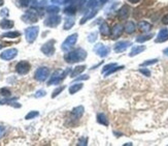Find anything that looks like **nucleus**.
<instances>
[{"mask_svg": "<svg viewBox=\"0 0 168 146\" xmlns=\"http://www.w3.org/2000/svg\"><path fill=\"white\" fill-rule=\"evenodd\" d=\"M87 57V52L84 49H76L74 51L68 52L64 56V59L67 63H76L79 61H84Z\"/></svg>", "mask_w": 168, "mask_h": 146, "instance_id": "obj_1", "label": "nucleus"}, {"mask_svg": "<svg viewBox=\"0 0 168 146\" xmlns=\"http://www.w3.org/2000/svg\"><path fill=\"white\" fill-rule=\"evenodd\" d=\"M69 72V70H56V72L54 73V74L52 75V77L50 78L49 82H47V85L49 86H51V85H57V84H60L62 81L64 80V78L66 77L67 73Z\"/></svg>", "mask_w": 168, "mask_h": 146, "instance_id": "obj_2", "label": "nucleus"}, {"mask_svg": "<svg viewBox=\"0 0 168 146\" xmlns=\"http://www.w3.org/2000/svg\"><path fill=\"white\" fill-rule=\"evenodd\" d=\"M76 41H77V33H73V34L69 35V36L63 42V44H62V46H61V49L63 50L64 52H69V50L76 44Z\"/></svg>", "mask_w": 168, "mask_h": 146, "instance_id": "obj_3", "label": "nucleus"}, {"mask_svg": "<svg viewBox=\"0 0 168 146\" xmlns=\"http://www.w3.org/2000/svg\"><path fill=\"white\" fill-rule=\"evenodd\" d=\"M39 32V28L37 26H31L28 27L26 30H25V35H26V39L27 42L32 44L35 39H36L37 35H38Z\"/></svg>", "mask_w": 168, "mask_h": 146, "instance_id": "obj_4", "label": "nucleus"}, {"mask_svg": "<svg viewBox=\"0 0 168 146\" xmlns=\"http://www.w3.org/2000/svg\"><path fill=\"white\" fill-rule=\"evenodd\" d=\"M94 52L96 53L98 56H100L101 58H104V57H106L107 55L109 54L110 52V48L105 46V45L101 44V42H99V44H96L94 47Z\"/></svg>", "mask_w": 168, "mask_h": 146, "instance_id": "obj_5", "label": "nucleus"}, {"mask_svg": "<svg viewBox=\"0 0 168 146\" xmlns=\"http://www.w3.org/2000/svg\"><path fill=\"white\" fill-rule=\"evenodd\" d=\"M49 75H50V70L46 66H42V67H39V69L35 72L34 78H35V80H37V81L44 82L47 80V78L49 77Z\"/></svg>", "mask_w": 168, "mask_h": 146, "instance_id": "obj_6", "label": "nucleus"}, {"mask_svg": "<svg viewBox=\"0 0 168 146\" xmlns=\"http://www.w3.org/2000/svg\"><path fill=\"white\" fill-rule=\"evenodd\" d=\"M40 50L44 55H47V56H53V55L55 54V41L54 39H51V41L47 42L46 44L40 48Z\"/></svg>", "mask_w": 168, "mask_h": 146, "instance_id": "obj_7", "label": "nucleus"}, {"mask_svg": "<svg viewBox=\"0 0 168 146\" xmlns=\"http://www.w3.org/2000/svg\"><path fill=\"white\" fill-rule=\"evenodd\" d=\"M30 69H31V65L26 60H22L18 62L16 65V72L20 75H26L27 73H29Z\"/></svg>", "mask_w": 168, "mask_h": 146, "instance_id": "obj_8", "label": "nucleus"}, {"mask_svg": "<svg viewBox=\"0 0 168 146\" xmlns=\"http://www.w3.org/2000/svg\"><path fill=\"white\" fill-rule=\"evenodd\" d=\"M22 20L26 23H35V22L38 21V16H37V12L34 9L27 12L26 14L22 16Z\"/></svg>", "mask_w": 168, "mask_h": 146, "instance_id": "obj_9", "label": "nucleus"}, {"mask_svg": "<svg viewBox=\"0 0 168 146\" xmlns=\"http://www.w3.org/2000/svg\"><path fill=\"white\" fill-rule=\"evenodd\" d=\"M18 55V50L17 49H7L5 51H3L0 54V58L5 60V61H9V60L14 59Z\"/></svg>", "mask_w": 168, "mask_h": 146, "instance_id": "obj_10", "label": "nucleus"}, {"mask_svg": "<svg viewBox=\"0 0 168 146\" xmlns=\"http://www.w3.org/2000/svg\"><path fill=\"white\" fill-rule=\"evenodd\" d=\"M60 22H61V17L53 15V16L47 18V20L44 21V25L47 27H56L60 24Z\"/></svg>", "mask_w": 168, "mask_h": 146, "instance_id": "obj_11", "label": "nucleus"}, {"mask_svg": "<svg viewBox=\"0 0 168 146\" xmlns=\"http://www.w3.org/2000/svg\"><path fill=\"white\" fill-rule=\"evenodd\" d=\"M131 46V42H128V41H123V42H118L114 47V50L116 53H121L124 52Z\"/></svg>", "mask_w": 168, "mask_h": 146, "instance_id": "obj_12", "label": "nucleus"}, {"mask_svg": "<svg viewBox=\"0 0 168 146\" xmlns=\"http://www.w3.org/2000/svg\"><path fill=\"white\" fill-rule=\"evenodd\" d=\"M123 30H124V27L122 26L121 24H116L114 25V27L111 28V31H110V35H111L112 39H118V37L121 36Z\"/></svg>", "mask_w": 168, "mask_h": 146, "instance_id": "obj_13", "label": "nucleus"}, {"mask_svg": "<svg viewBox=\"0 0 168 146\" xmlns=\"http://www.w3.org/2000/svg\"><path fill=\"white\" fill-rule=\"evenodd\" d=\"M168 41V29L164 28L161 29L159 31V33L157 35V39H155L156 42H166Z\"/></svg>", "mask_w": 168, "mask_h": 146, "instance_id": "obj_14", "label": "nucleus"}, {"mask_svg": "<svg viewBox=\"0 0 168 146\" xmlns=\"http://www.w3.org/2000/svg\"><path fill=\"white\" fill-rule=\"evenodd\" d=\"M129 14H130V7L128 5H123L121 8H120L119 11V19L120 20H126L128 17H129Z\"/></svg>", "mask_w": 168, "mask_h": 146, "instance_id": "obj_15", "label": "nucleus"}, {"mask_svg": "<svg viewBox=\"0 0 168 146\" xmlns=\"http://www.w3.org/2000/svg\"><path fill=\"white\" fill-rule=\"evenodd\" d=\"M82 114H84V107L82 106H79V107H76L71 111V118L77 120L82 117Z\"/></svg>", "mask_w": 168, "mask_h": 146, "instance_id": "obj_16", "label": "nucleus"}, {"mask_svg": "<svg viewBox=\"0 0 168 146\" xmlns=\"http://www.w3.org/2000/svg\"><path fill=\"white\" fill-rule=\"evenodd\" d=\"M97 12H98V11H97V9H92V11H90L89 12H88V14H86L84 17H82V19L81 20V22H79V23H81V24H85L87 21H89V20L93 19V18L96 16Z\"/></svg>", "mask_w": 168, "mask_h": 146, "instance_id": "obj_17", "label": "nucleus"}, {"mask_svg": "<svg viewBox=\"0 0 168 146\" xmlns=\"http://www.w3.org/2000/svg\"><path fill=\"white\" fill-rule=\"evenodd\" d=\"M14 21H11V20H8V19H3L1 20V22H0V28L2 29H11L14 27Z\"/></svg>", "mask_w": 168, "mask_h": 146, "instance_id": "obj_18", "label": "nucleus"}, {"mask_svg": "<svg viewBox=\"0 0 168 146\" xmlns=\"http://www.w3.org/2000/svg\"><path fill=\"white\" fill-rule=\"evenodd\" d=\"M138 28L142 32H147L152 29V25L147 21H140L138 23Z\"/></svg>", "mask_w": 168, "mask_h": 146, "instance_id": "obj_19", "label": "nucleus"}, {"mask_svg": "<svg viewBox=\"0 0 168 146\" xmlns=\"http://www.w3.org/2000/svg\"><path fill=\"white\" fill-rule=\"evenodd\" d=\"M110 31H111V29L109 28L108 24L106 22H103V23L100 25V32H101L102 35H104V36L110 35Z\"/></svg>", "mask_w": 168, "mask_h": 146, "instance_id": "obj_20", "label": "nucleus"}, {"mask_svg": "<svg viewBox=\"0 0 168 146\" xmlns=\"http://www.w3.org/2000/svg\"><path fill=\"white\" fill-rule=\"evenodd\" d=\"M85 70H86V65H79V66L74 67L73 70H72V72L70 73V77H71V78H74V77L79 76V75H81Z\"/></svg>", "mask_w": 168, "mask_h": 146, "instance_id": "obj_21", "label": "nucleus"}, {"mask_svg": "<svg viewBox=\"0 0 168 146\" xmlns=\"http://www.w3.org/2000/svg\"><path fill=\"white\" fill-rule=\"evenodd\" d=\"M145 50V46H136V47H133L131 50V52L129 53V56L130 57H133L135 55H138L140 54L141 52H144Z\"/></svg>", "mask_w": 168, "mask_h": 146, "instance_id": "obj_22", "label": "nucleus"}, {"mask_svg": "<svg viewBox=\"0 0 168 146\" xmlns=\"http://www.w3.org/2000/svg\"><path fill=\"white\" fill-rule=\"evenodd\" d=\"M124 29H125V31H126L127 33L131 34V33H133V32L135 31V29H136V26H135L134 22L129 21V22H127L126 25L124 26Z\"/></svg>", "mask_w": 168, "mask_h": 146, "instance_id": "obj_23", "label": "nucleus"}, {"mask_svg": "<svg viewBox=\"0 0 168 146\" xmlns=\"http://www.w3.org/2000/svg\"><path fill=\"white\" fill-rule=\"evenodd\" d=\"M97 121H98L100 124L105 125V127L108 125V119H107L106 115H105L104 113H99V114L97 115Z\"/></svg>", "mask_w": 168, "mask_h": 146, "instance_id": "obj_24", "label": "nucleus"}, {"mask_svg": "<svg viewBox=\"0 0 168 146\" xmlns=\"http://www.w3.org/2000/svg\"><path fill=\"white\" fill-rule=\"evenodd\" d=\"M82 88V83H74L71 86L69 87V93L70 94H74L76 93L77 91H79Z\"/></svg>", "mask_w": 168, "mask_h": 146, "instance_id": "obj_25", "label": "nucleus"}, {"mask_svg": "<svg viewBox=\"0 0 168 146\" xmlns=\"http://www.w3.org/2000/svg\"><path fill=\"white\" fill-rule=\"evenodd\" d=\"M73 25H74V19H72V18H66L63 28L64 30H69L70 28H72Z\"/></svg>", "mask_w": 168, "mask_h": 146, "instance_id": "obj_26", "label": "nucleus"}, {"mask_svg": "<svg viewBox=\"0 0 168 146\" xmlns=\"http://www.w3.org/2000/svg\"><path fill=\"white\" fill-rule=\"evenodd\" d=\"M20 32L18 31H14V32H5L1 35V37H8V39H16V37L20 36Z\"/></svg>", "mask_w": 168, "mask_h": 146, "instance_id": "obj_27", "label": "nucleus"}, {"mask_svg": "<svg viewBox=\"0 0 168 146\" xmlns=\"http://www.w3.org/2000/svg\"><path fill=\"white\" fill-rule=\"evenodd\" d=\"M153 39V34H145V35H140V36L136 37V42H144L149 39Z\"/></svg>", "mask_w": 168, "mask_h": 146, "instance_id": "obj_28", "label": "nucleus"}, {"mask_svg": "<svg viewBox=\"0 0 168 146\" xmlns=\"http://www.w3.org/2000/svg\"><path fill=\"white\" fill-rule=\"evenodd\" d=\"M97 37H98V32L93 31L88 35V41H89L90 42H96V39H97Z\"/></svg>", "mask_w": 168, "mask_h": 146, "instance_id": "obj_29", "label": "nucleus"}, {"mask_svg": "<svg viewBox=\"0 0 168 146\" xmlns=\"http://www.w3.org/2000/svg\"><path fill=\"white\" fill-rule=\"evenodd\" d=\"M64 12L66 15H74L76 12V7L74 5H70L64 9Z\"/></svg>", "mask_w": 168, "mask_h": 146, "instance_id": "obj_30", "label": "nucleus"}, {"mask_svg": "<svg viewBox=\"0 0 168 146\" xmlns=\"http://www.w3.org/2000/svg\"><path fill=\"white\" fill-rule=\"evenodd\" d=\"M122 69H124V65H122V66H118V65H116V66H114L111 70H108L107 73H105L104 76H109V75L114 74V73H116V72H118V70H122Z\"/></svg>", "mask_w": 168, "mask_h": 146, "instance_id": "obj_31", "label": "nucleus"}, {"mask_svg": "<svg viewBox=\"0 0 168 146\" xmlns=\"http://www.w3.org/2000/svg\"><path fill=\"white\" fill-rule=\"evenodd\" d=\"M65 89V86H60L58 88H56V89L53 91V93H52V97L54 99V97H58V95L61 93L62 91Z\"/></svg>", "mask_w": 168, "mask_h": 146, "instance_id": "obj_32", "label": "nucleus"}, {"mask_svg": "<svg viewBox=\"0 0 168 146\" xmlns=\"http://www.w3.org/2000/svg\"><path fill=\"white\" fill-rule=\"evenodd\" d=\"M39 115V113L37 112V111H31V112H29L28 114L25 116V119H27V120H29V119H33V118L35 117H37Z\"/></svg>", "mask_w": 168, "mask_h": 146, "instance_id": "obj_33", "label": "nucleus"}, {"mask_svg": "<svg viewBox=\"0 0 168 146\" xmlns=\"http://www.w3.org/2000/svg\"><path fill=\"white\" fill-rule=\"evenodd\" d=\"M60 11V8L58 6H55V5H52V6H49L47 8V12H50V14H57V12H59Z\"/></svg>", "mask_w": 168, "mask_h": 146, "instance_id": "obj_34", "label": "nucleus"}, {"mask_svg": "<svg viewBox=\"0 0 168 146\" xmlns=\"http://www.w3.org/2000/svg\"><path fill=\"white\" fill-rule=\"evenodd\" d=\"M0 94L4 97H8L11 95V92L9 91V89H7V88H1V89H0Z\"/></svg>", "mask_w": 168, "mask_h": 146, "instance_id": "obj_35", "label": "nucleus"}, {"mask_svg": "<svg viewBox=\"0 0 168 146\" xmlns=\"http://www.w3.org/2000/svg\"><path fill=\"white\" fill-rule=\"evenodd\" d=\"M117 63H109V64H106L103 66V69H102V74H105V73H107L108 70H110L114 66H116Z\"/></svg>", "mask_w": 168, "mask_h": 146, "instance_id": "obj_36", "label": "nucleus"}, {"mask_svg": "<svg viewBox=\"0 0 168 146\" xmlns=\"http://www.w3.org/2000/svg\"><path fill=\"white\" fill-rule=\"evenodd\" d=\"M158 62V59H151V60H147V61L142 62L141 63V66H147V65H152V64H155Z\"/></svg>", "mask_w": 168, "mask_h": 146, "instance_id": "obj_37", "label": "nucleus"}, {"mask_svg": "<svg viewBox=\"0 0 168 146\" xmlns=\"http://www.w3.org/2000/svg\"><path fill=\"white\" fill-rule=\"evenodd\" d=\"M47 94V92H46V90H44V89H40V90H37L36 91V93H35L34 97H44V95Z\"/></svg>", "mask_w": 168, "mask_h": 146, "instance_id": "obj_38", "label": "nucleus"}, {"mask_svg": "<svg viewBox=\"0 0 168 146\" xmlns=\"http://www.w3.org/2000/svg\"><path fill=\"white\" fill-rule=\"evenodd\" d=\"M139 72L141 73V74H144L145 77H150L151 76V72H150L147 69H139Z\"/></svg>", "mask_w": 168, "mask_h": 146, "instance_id": "obj_39", "label": "nucleus"}, {"mask_svg": "<svg viewBox=\"0 0 168 146\" xmlns=\"http://www.w3.org/2000/svg\"><path fill=\"white\" fill-rule=\"evenodd\" d=\"M79 145H88V138L87 137H82L79 140Z\"/></svg>", "mask_w": 168, "mask_h": 146, "instance_id": "obj_40", "label": "nucleus"}, {"mask_svg": "<svg viewBox=\"0 0 168 146\" xmlns=\"http://www.w3.org/2000/svg\"><path fill=\"white\" fill-rule=\"evenodd\" d=\"M30 2H31V0H20V4H21V6H23V7L28 6L30 4Z\"/></svg>", "mask_w": 168, "mask_h": 146, "instance_id": "obj_41", "label": "nucleus"}, {"mask_svg": "<svg viewBox=\"0 0 168 146\" xmlns=\"http://www.w3.org/2000/svg\"><path fill=\"white\" fill-rule=\"evenodd\" d=\"M8 14H9L8 8H3V9H1V12H0V16L1 17H7L8 16Z\"/></svg>", "mask_w": 168, "mask_h": 146, "instance_id": "obj_42", "label": "nucleus"}, {"mask_svg": "<svg viewBox=\"0 0 168 146\" xmlns=\"http://www.w3.org/2000/svg\"><path fill=\"white\" fill-rule=\"evenodd\" d=\"M5 127H3V125H0V139H1L2 137H3L4 135H5Z\"/></svg>", "mask_w": 168, "mask_h": 146, "instance_id": "obj_43", "label": "nucleus"}, {"mask_svg": "<svg viewBox=\"0 0 168 146\" xmlns=\"http://www.w3.org/2000/svg\"><path fill=\"white\" fill-rule=\"evenodd\" d=\"M162 23L164 25H168V14L162 18Z\"/></svg>", "mask_w": 168, "mask_h": 146, "instance_id": "obj_44", "label": "nucleus"}, {"mask_svg": "<svg viewBox=\"0 0 168 146\" xmlns=\"http://www.w3.org/2000/svg\"><path fill=\"white\" fill-rule=\"evenodd\" d=\"M88 79H89V76H88V75H84V76H81L79 78L76 79V81H79V80H88Z\"/></svg>", "mask_w": 168, "mask_h": 146, "instance_id": "obj_45", "label": "nucleus"}, {"mask_svg": "<svg viewBox=\"0 0 168 146\" xmlns=\"http://www.w3.org/2000/svg\"><path fill=\"white\" fill-rule=\"evenodd\" d=\"M139 1H140V0H129V2H131V3H133V4L138 3Z\"/></svg>", "mask_w": 168, "mask_h": 146, "instance_id": "obj_46", "label": "nucleus"}, {"mask_svg": "<svg viewBox=\"0 0 168 146\" xmlns=\"http://www.w3.org/2000/svg\"><path fill=\"white\" fill-rule=\"evenodd\" d=\"M4 4V0H0V6H2Z\"/></svg>", "mask_w": 168, "mask_h": 146, "instance_id": "obj_47", "label": "nucleus"}, {"mask_svg": "<svg viewBox=\"0 0 168 146\" xmlns=\"http://www.w3.org/2000/svg\"><path fill=\"white\" fill-rule=\"evenodd\" d=\"M164 54H165V55H168V48H167V49L164 50Z\"/></svg>", "mask_w": 168, "mask_h": 146, "instance_id": "obj_48", "label": "nucleus"}, {"mask_svg": "<svg viewBox=\"0 0 168 146\" xmlns=\"http://www.w3.org/2000/svg\"><path fill=\"white\" fill-rule=\"evenodd\" d=\"M106 1H107V0H100V3H105Z\"/></svg>", "mask_w": 168, "mask_h": 146, "instance_id": "obj_49", "label": "nucleus"}, {"mask_svg": "<svg viewBox=\"0 0 168 146\" xmlns=\"http://www.w3.org/2000/svg\"><path fill=\"white\" fill-rule=\"evenodd\" d=\"M125 146H126V145H132V143H126V144H124Z\"/></svg>", "mask_w": 168, "mask_h": 146, "instance_id": "obj_50", "label": "nucleus"}]
</instances>
